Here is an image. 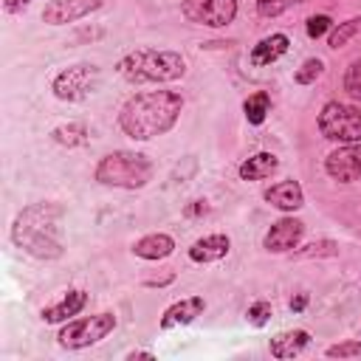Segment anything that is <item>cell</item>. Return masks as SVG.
Masks as SVG:
<instances>
[{
	"label": "cell",
	"mask_w": 361,
	"mask_h": 361,
	"mask_svg": "<svg viewBox=\"0 0 361 361\" xmlns=\"http://www.w3.org/2000/svg\"><path fill=\"white\" fill-rule=\"evenodd\" d=\"M183 110V99L175 90H149L133 96L118 116L121 130L135 141H149L155 135H164L172 130Z\"/></svg>",
	"instance_id": "obj_1"
},
{
	"label": "cell",
	"mask_w": 361,
	"mask_h": 361,
	"mask_svg": "<svg viewBox=\"0 0 361 361\" xmlns=\"http://www.w3.org/2000/svg\"><path fill=\"white\" fill-rule=\"evenodd\" d=\"M62 209L54 203H34L23 209L11 226V240L39 259L62 257V234H59Z\"/></svg>",
	"instance_id": "obj_2"
},
{
	"label": "cell",
	"mask_w": 361,
	"mask_h": 361,
	"mask_svg": "<svg viewBox=\"0 0 361 361\" xmlns=\"http://www.w3.org/2000/svg\"><path fill=\"white\" fill-rule=\"evenodd\" d=\"M116 71L133 82V85H144V82H175L186 73V62L180 54L175 51H155V48H141V51H130L127 56L118 59Z\"/></svg>",
	"instance_id": "obj_3"
},
{
	"label": "cell",
	"mask_w": 361,
	"mask_h": 361,
	"mask_svg": "<svg viewBox=\"0 0 361 361\" xmlns=\"http://www.w3.org/2000/svg\"><path fill=\"white\" fill-rule=\"evenodd\" d=\"M152 178V161L144 152H130V149H116L104 155L96 166V180L104 186H118V189H141Z\"/></svg>",
	"instance_id": "obj_4"
},
{
	"label": "cell",
	"mask_w": 361,
	"mask_h": 361,
	"mask_svg": "<svg viewBox=\"0 0 361 361\" xmlns=\"http://www.w3.org/2000/svg\"><path fill=\"white\" fill-rule=\"evenodd\" d=\"M319 130L327 141L358 144L361 141V110L341 102H327L319 113Z\"/></svg>",
	"instance_id": "obj_5"
},
{
	"label": "cell",
	"mask_w": 361,
	"mask_h": 361,
	"mask_svg": "<svg viewBox=\"0 0 361 361\" xmlns=\"http://www.w3.org/2000/svg\"><path fill=\"white\" fill-rule=\"evenodd\" d=\"M113 327H116V316H113V313L85 316V319L68 322V324L59 330V344L68 347V350H82V347H90V344L102 341Z\"/></svg>",
	"instance_id": "obj_6"
},
{
	"label": "cell",
	"mask_w": 361,
	"mask_h": 361,
	"mask_svg": "<svg viewBox=\"0 0 361 361\" xmlns=\"http://www.w3.org/2000/svg\"><path fill=\"white\" fill-rule=\"evenodd\" d=\"M96 87H99V68L87 65V62L71 65L62 73H56V79H54V96L62 102H82Z\"/></svg>",
	"instance_id": "obj_7"
},
{
	"label": "cell",
	"mask_w": 361,
	"mask_h": 361,
	"mask_svg": "<svg viewBox=\"0 0 361 361\" xmlns=\"http://www.w3.org/2000/svg\"><path fill=\"white\" fill-rule=\"evenodd\" d=\"M180 11L189 23L209 25V28H223L234 20L237 0H183Z\"/></svg>",
	"instance_id": "obj_8"
},
{
	"label": "cell",
	"mask_w": 361,
	"mask_h": 361,
	"mask_svg": "<svg viewBox=\"0 0 361 361\" xmlns=\"http://www.w3.org/2000/svg\"><path fill=\"white\" fill-rule=\"evenodd\" d=\"M102 3L104 0H48V6L42 8V20L48 25H68L102 8Z\"/></svg>",
	"instance_id": "obj_9"
},
{
	"label": "cell",
	"mask_w": 361,
	"mask_h": 361,
	"mask_svg": "<svg viewBox=\"0 0 361 361\" xmlns=\"http://www.w3.org/2000/svg\"><path fill=\"white\" fill-rule=\"evenodd\" d=\"M324 169H327L330 178H336V180H341V183L361 180V141L330 152L327 161H324Z\"/></svg>",
	"instance_id": "obj_10"
},
{
	"label": "cell",
	"mask_w": 361,
	"mask_h": 361,
	"mask_svg": "<svg viewBox=\"0 0 361 361\" xmlns=\"http://www.w3.org/2000/svg\"><path fill=\"white\" fill-rule=\"evenodd\" d=\"M302 231H305V223L296 220V217H282L276 220L268 234H265V248L274 251V254H282V251H290L299 245L302 240Z\"/></svg>",
	"instance_id": "obj_11"
},
{
	"label": "cell",
	"mask_w": 361,
	"mask_h": 361,
	"mask_svg": "<svg viewBox=\"0 0 361 361\" xmlns=\"http://www.w3.org/2000/svg\"><path fill=\"white\" fill-rule=\"evenodd\" d=\"M203 307H206L203 296L180 299V302H175L172 307H166V310H164V316H161V327H164V330H172V327L189 324V322H195V319L203 313Z\"/></svg>",
	"instance_id": "obj_12"
},
{
	"label": "cell",
	"mask_w": 361,
	"mask_h": 361,
	"mask_svg": "<svg viewBox=\"0 0 361 361\" xmlns=\"http://www.w3.org/2000/svg\"><path fill=\"white\" fill-rule=\"evenodd\" d=\"M265 200L282 212H296L305 203V195H302V186L296 180H282L265 192Z\"/></svg>",
	"instance_id": "obj_13"
},
{
	"label": "cell",
	"mask_w": 361,
	"mask_h": 361,
	"mask_svg": "<svg viewBox=\"0 0 361 361\" xmlns=\"http://www.w3.org/2000/svg\"><path fill=\"white\" fill-rule=\"evenodd\" d=\"M228 248H231V240L226 234H209V237L192 243L189 257L195 262H214V259H223L228 254Z\"/></svg>",
	"instance_id": "obj_14"
},
{
	"label": "cell",
	"mask_w": 361,
	"mask_h": 361,
	"mask_svg": "<svg viewBox=\"0 0 361 361\" xmlns=\"http://www.w3.org/2000/svg\"><path fill=\"white\" fill-rule=\"evenodd\" d=\"M307 344H310V333L307 330H285V333L271 338V355L274 358H293Z\"/></svg>",
	"instance_id": "obj_15"
},
{
	"label": "cell",
	"mask_w": 361,
	"mask_h": 361,
	"mask_svg": "<svg viewBox=\"0 0 361 361\" xmlns=\"http://www.w3.org/2000/svg\"><path fill=\"white\" fill-rule=\"evenodd\" d=\"M85 305H87V293L85 290H68V296H62L56 305L42 310V322H51V324L54 322H65V319L76 316Z\"/></svg>",
	"instance_id": "obj_16"
},
{
	"label": "cell",
	"mask_w": 361,
	"mask_h": 361,
	"mask_svg": "<svg viewBox=\"0 0 361 361\" xmlns=\"http://www.w3.org/2000/svg\"><path fill=\"white\" fill-rule=\"evenodd\" d=\"M172 251H175V240L169 234H147V237L135 240V245H133V254L144 257V259H164Z\"/></svg>",
	"instance_id": "obj_17"
},
{
	"label": "cell",
	"mask_w": 361,
	"mask_h": 361,
	"mask_svg": "<svg viewBox=\"0 0 361 361\" xmlns=\"http://www.w3.org/2000/svg\"><path fill=\"white\" fill-rule=\"evenodd\" d=\"M285 51H288V37H285V34H271V37L259 39V42L251 48V62H254V65H271V62H276Z\"/></svg>",
	"instance_id": "obj_18"
},
{
	"label": "cell",
	"mask_w": 361,
	"mask_h": 361,
	"mask_svg": "<svg viewBox=\"0 0 361 361\" xmlns=\"http://www.w3.org/2000/svg\"><path fill=\"white\" fill-rule=\"evenodd\" d=\"M276 166H279V158H276V155H271V152H257V155H251L248 161L240 164V178H243V180H262V178L274 175Z\"/></svg>",
	"instance_id": "obj_19"
},
{
	"label": "cell",
	"mask_w": 361,
	"mask_h": 361,
	"mask_svg": "<svg viewBox=\"0 0 361 361\" xmlns=\"http://www.w3.org/2000/svg\"><path fill=\"white\" fill-rule=\"evenodd\" d=\"M51 135H54V141L62 144V147H79V144L87 141V124H85V121H71V124L56 127Z\"/></svg>",
	"instance_id": "obj_20"
},
{
	"label": "cell",
	"mask_w": 361,
	"mask_h": 361,
	"mask_svg": "<svg viewBox=\"0 0 361 361\" xmlns=\"http://www.w3.org/2000/svg\"><path fill=\"white\" fill-rule=\"evenodd\" d=\"M243 110H245V118H248L251 124H262L265 116H268V110H271L268 93H254V96H248L245 104H243Z\"/></svg>",
	"instance_id": "obj_21"
},
{
	"label": "cell",
	"mask_w": 361,
	"mask_h": 361,
	"mask_svg": "<svg viewBox=\"0 0 361 361\" xmlns=\"http://www.w3.org/2000/svg\"><path fill=\"white\" fill-rule=\"evenodd\" d=\"M358 31H361V17H353V20H347V23H338V25L330 31L327 45H330V48H341V45H344L347 39H353Z\"/></svg>",
	"instance_id": "obj_22"
},
{
	"label": "cell",
	"mask_w": 361,
	"mask_h": 361,
	"mask_svg": "<svg viewBox=\"0 0 361 361\" xmlns=\"http://www.w3.org/2000/svg\"><path fill=\"white\" fill-rule=\"evenodd\" d=\"M336 254H338V243H333V240H319V243H310L307 248L293 251L296 259H307V257H336Z\"/></svg>",
	"instance_id": "obj_23"
},
{
	"label": "cell",
	"mask_w": 361,
	"mask_h": 361,
	"mask_svg": "<svg viewBox=\"0 0 361 361\" xmlns=\"http://www.w3.org/2000/svg\"><path fill=\"white\" fill-rule=\"evenodd\" d=\"M296 3H302V0H257V11L262 17H279L282 11H288Z\"/></svg>",
	"instance_id": "obj_24"
},
{
	"label": "cell",
	"mask_w": 361,
	"mask_h": 361,
	"mask_svg": "<svg viewBox=\"0 0 361 361\" xmlns=\"http://www.w3.org/2000/svg\"><path fill=\"white\" fill-rule=\"evenodd\" d=\"M322 59H305L302 62V68L296 71V82L299 85H310V82H316V76L322 73Z\"/></svg>",
	"instance_id": "obj_25"
},
{
	"label": "cell",
	"mask_w": 361,
	"mask_h": 361,
	"mask_svg": "<svg viewBox=\"0 0 361 361\" xmlns=\"http://www.w3.org/2000/svg\"><path fill=\"white\" fill-rule=\"evenodd\" d=\"M344 87H347V93H350V96H361V59H355V62L347 68Z\"/></svg>",
	"instance_id": "obj_26"
},
{
	"label": "cell",
	"mask_w": 361,
	"mask_h": 361,
	"mask_svg": "<svg viewBox=\"0 0 361 361\" xmlns=\"http://www.w3.org/2000/svg\"><path fill=\"white\" fill-rule=\"evenodd\" d=\"M327 355H330V358H353V355H361V341H341V344H333V347H327Z\"/></svg>",
	"instance_id": "obj_27"
},
{
	"label": "cell",
	"mask_w": 361,
	"mask_h": 361,
	"mask_svg": "<svg viewBox=\"0 0 361 361\" xmlns=\"http://www.w3.org/2000/svg\"><path fill=\"white\" fill-rule=\"evenodd\" d=\"M327 31H330V17H327V14H313V17L307 20V37L319 39V37L327 34Z\"/></svg>",
	"instance_id": "obj_28"
},
{
	"label": "cell",
	"mask_w": 361,
	"mask_h": 361,
	"mask_svg": "<svg viewBox=\"0 0 361 361\" xmlns=\"http://www.w3.org/2000/svg\"><path fill=\"white\" fill-rule=\"evenodd\" d=\"M268 316H271V305H268V302H262V299H259V302H254V305L248 307V322H251V324H257V327H262V324L268 322Z\"/></svg>",
	"instance_id": "obj_29"
},
{
	"label": "cell",
	"mask_w": 361,
	"mask_h": 361,
	"mask_svg": "<svg viewBox=\"0 0 361 361\" xmlns=\"http://www.w3.org/2000/svg\"><path fill=\"white\" fill-rule=\"evenodd\" d=\"M206 212H209V203H206V200H195V203H189V206L183 209L186 217H200V214H206Z\"/></svg>",
	"instance_id": "obj_30"
},
{
	"label": "cell",
	"mask_w": 361,
	"mask_h": 361,
	"mask_svg": "<svg viewBox=\"0 0 361 361\" xmlns=\"http://www.w3.org/2000/svg\"><path fill=\"white\" fill-rule=\"evenodd\" d=\"M305 305H307V296H305V293H299L296 299H290V310H293V313L305 310Z\"/></svg>",
	"instance_id": "obj_31"
},
{
	"label": "cell",
	"mask_w": 361,
	"mask_h": 361,
	"mask_svg": "<svg viewBox=\"0 0 361 361\" xmlns=\"http://www.w3.org/2000/svg\"><path fill=\"white\" fill-rule=\"evenodd\" d=\"M28 3H31V0H6L3 6H6V11H20V8L28 6Z\"/></svg>",
	"instance_id": "obj_32"
},
{
	"label": "cell",
	"mask_w": 361,
	"mask_h": 361,
	"mask_svg": "<svg viewBox=\"0 0 361 361\" xmlns=\"http://www.w3.org/2000/svg\"><path fill=\"white\" fill-rule=\"evenodd\" d=\"M127 358H130V361H135V358H155V355H152V353H144V350H135V353H130Z\"/></svg>",
	"instance_id": "obj_33"
}]
</instances>
